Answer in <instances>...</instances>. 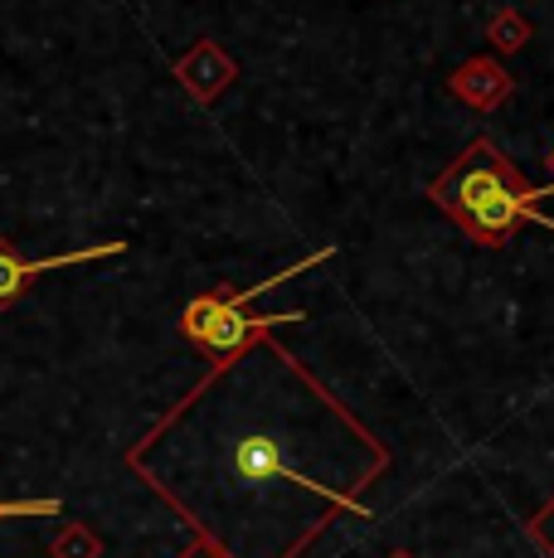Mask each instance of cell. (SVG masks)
<instances>
[{"instance_id":"7","label":"cell","mask_w":554,"mask_h":558,"mask_svg":"<svg viewBox=\"0 0 554 558\" xmlns=\"http://www.w3.org/2000/svg\"><path fill=\"white\" fill-rule=\"evenodd\" d=\"M190 558H205V554H190Z\"/></svg>"},{"instance_id":"1","label":"cell","mask_w":554,"mask_h":558,"mask_svg":"<svg viewBox=\"0 0 554 558\" xmlns=\"http://www.w3.org/2000/svg\"><path fill=\"white\" fill-rule=\"evenodd\" d=\"M540 199L545 195H540L535 185H526V180L516 175V166H510V160L496 151V142H486V136H477V142L447 166V175L433 185V204H438L447 219H457L462 233L486 243V248H501L520 223H540V229L554 233V219L540 209Z\"/></svg>"},{"instance_id":"5","label":"cell","mask_w":554,"mask_h":558,"mask_svg":"<svg viewBox=\"0 0 554 558\" xmlns=\"http://www.w3.org/2000/svg\"><path fill=\"white\" fill-rule=\"evenodd\" d=\"M20 520V514H59V500H0V520Z\"/></svg>"},{"instance_id":"3","label":"cell","mask_w":554,"mask_h":558,"mask_svg":"<svg viewBox=\"0 0 554 558\" xmlns=\"http://www.w3.org/2000/svg\"><path fill=\"white\" fill-rule=\"evenodd\" d=\"M127 253V243H88V248L79 253H59V257H39V263H25L15 248H5L0 243V306H10L20 292H25L35 277L45 272H59V267H79V263H98V257H117Z\"/></svg>"},{"instance_id":"4","label":"cell","mask_w":554,"mask_h":558,"mask_svg":"<svg viewBox=\"0 0 554 558\" xmlns=\"http://www.w3.org/2000/svg\"><path fill=\"white\" fill-rule=\"evenodd\" d=\"M233 471H239L243 486H263V481H302V486L322 490V481L302 476V471L282 457V447H277L273 437H263V433L243 437V442L233 447ZM322 496H326V490H322Z\"/></svg>"},{"instance_id":"2","label":"cell","mask_w":554,"mask_h":558,"mask_svg":"<svg viewBox=\"0 0 554 558\" xmlns=\"http://www.w3.org/2000/svg\"><path fill=\"white\" fill-rule=\"evenodd\" d=\"M336 248L326 243L322 253H312V257H302V263H292L282 277H268V282H253L249 292H209V296H195L185 311H180V330H185V340L190 345H200L215 364H229L239 350H249L253 340L263 336V330H273V326H287V320H302V311H282V316H253L249 302L258 292H268V287L277 282H287V277H297V272H306V267H316V263H326Z\"/></svg>"},{"instance_id":"6","label":"cell","mask_w":554,"mask_h":558,"mask_svg":"<svg viewBox=\"0 0 554 558\" xmlns=\"http://www.w3.org/2000/svg\"><path fill=\"white\" fill-rule=\"evenodd\" d=\"M540 195H545V199L554 195V151H550V185H540Z\"/></svg>"}]
</instances>
